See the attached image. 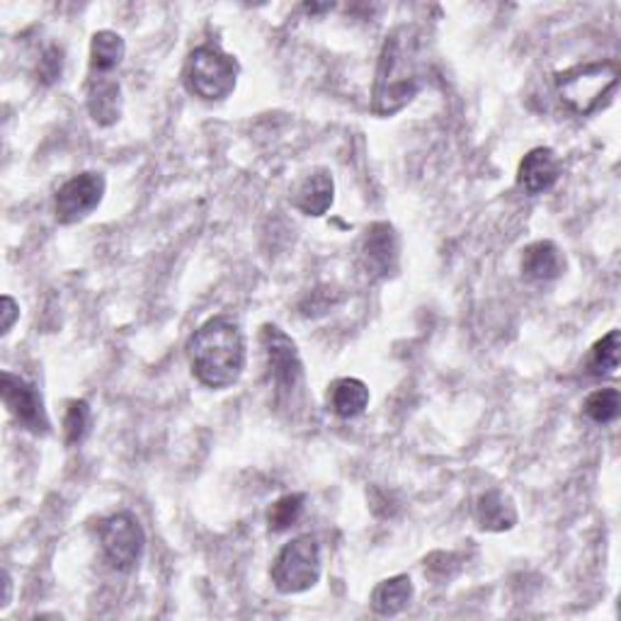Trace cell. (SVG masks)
Returning a JSON list of instances; mask_svg holds the SVG:
<instances>
[{
	"label": "cell",
	"instance_id": "1",
	"mask_svg": "<svg viewBox=\"0 0 621 621\" xmlns=\"http://www.w3.org/2000/svg\"><path fill=\"white\" fill-rule=\"evenodd\" d=\"M423 90L420 71V34L415 27H396L384 42L379 54L377 78H374L372 112L377 117H393L408 108Z\"/></svg>",
	"mask_w": 621,
	"mask_h": 621
},
{
	"label": "cell",
	"instance_id": "2",
	"mask_svg": "<svg viewBox=\"0 0 621 621\" xmlns=\"http://www.w3.org/2000/svg\"><path fill=\"white\" fill-rule=\"evenodd\" d=\"M192 374L207 389H229L243 377L245 337L229 315H214L195 331L187 343Z\"/></svg>",
	"mask_w": 621,
	"mask_h": 621
},
{
	"label": "cell",
	"instance_id": "3",
	"mask_svg": "<svg viewBox=\"0 0 621 621\" xmlns=\"http://www.w3.org/2000/svg\"><path fill=\"white\" fill-rule=\"evenodd\" d=\"M617 62H588L570 66L556 74V90L561 102L573 114L590 117L614 100L619 88Z\"/></svg>",
	"mask_w": 621,
	"mask_h": 621
},
{
	"label": "cell",
	"instance_id": "4",
	"mask_svg": "<svg viewBox=\"0 0 621 621\" xmlns=\"http://www.w3.org/2000/svg\"><path fill=\"white\" fill-rule=\"evenodd\" d=\"M239 64L236 58L224 54L219 46L204 44L187 58L185 66V88L195 98L204 102H221L236 90Z\"/></svg>",
	"mask_w": 621,
	"mask_h": 621
},
{
	"label": "cell",
	"instance_id": "5",
	"mask_svg": "<svg viewBox=\"0 0 621 621\" xmlns=\"http://www.w3.org/2000/svg\"><path fill=\"white\" fill-rule=\"evenodd\" d=\"M321 566V546L315 536L301 534L282 546L269 568V576H273L277 592L299 595L319 583Z\"/></svg>",
	"mask_w": 621,
	"mask_h": 621
},
{
	"label": "cell",
	"instance_id": "6",
	"mask_svg": "<svg viewBox=\"0 0 621 621\" xmlns=\"http://www.w3.org/2000/svg\"><path fill=\"white\" fill-rule=\"evenodd\" d=\"M260 345L277 398H295L303 386V362L297 343L279 325L265 323L260 328Z\"/></svg>",
	"mask_w": 621,
	"mask_h": 621
},
{
	"label": "cell",
	"instance_id": "7",
	"mask_svg": "<svg viewBox=\"0 0 621 621\" xmlns=\"http://www.w3.org/2000/svg\"><path fill=\"white\" fill-rule=\"evenodd\" d=\"M100 544L108 564L114 570L129 573L144 556L146 536L132 512H117L100 524Z\"/></svg>",
	"mask_w": 621,
	"mask_h": 621
},
{
	"label": "cell",
	"instance_id": "8",
	"mask_svg": "<svg viewBox=\"0 0 621 621\" xmlns=\"http://www.w3.org/2000/svg\"><path fill=\"white\" fill-rule=\"evenodd\" d=\"M0 393L8 413L18 420L20 428L32 432L34 437H46L52 430L49 415H46L44 398L34 384L13 372L0 374Z\"/></svg>",
	"mask_w": 621,
	"mask_h": 621
},
{
	"label": "cell",
	"instance_id": "9",
	"mask_svg": "<svg viewBox=\"0 0 621 621\" xmlns=\"http://www.w3.org/2000/svg\"><path fill=\"white\" fill-rule=\"evenodd\" d=\"M104 190V175L100 173H80L76 178L64 182L56 192V221L64 226L78 224V221L88 219L96 209L102 204Z\"/></svg>",
	"mask_w": 621,
	"mask_h": 621
},
{
	"label": "cell",
	"instance_id": "10",
	"mask_svg": "<svg viewBox=\"0 0 621 621\" xmlns=\"http://www.w3.org/2000/svg\"><path fill=\"white\" fill-rule=\"evenodd\" d=\"M401 260V241L389 221H374L359 243V265L372 279H391Z\"/></svg>",
	"mask_w": 621,
	"mask_h": 621
},
{
	"label": "cell",
	"instance_id": "11",
	"mask_svg": "<svg viewBox=\"0 0 621 621\" xmlns=\"http://www.w3.org/2000/svg\"><path fill=\"white\" fill-rule=\"evenodd\" d=\"M561 178V160L554 148L539 146L532 148L520 163L518 182L526 195H544Z\"/></svg>",
	"mask_w": 621,
	"mask_h": 621
},
{
	"label": "cell",
	"instance_id": "12",
	"mask_svg": "<svg viewBox=\"0 0 621 621\" xmlns=\"http://www.w3.org/2000/svg\"><path fill=\"white\" fill-rule=\"evenodd\" d=\"M86 104L92 122L100 126H112L122 114V88L120 80L110 74H90L86 88Z\"/></svg>",
	"mask_w": 621,
	"mask_h": 621
},
{
	"label": "cell",
	"instance_id": "13",
	"mask_svg": "<svg viewBox=\"0 0 621 621\" xmlns=\"http://www.w3.org/2000/svg\"><path fill=\"white\" fill-rule=\"evenodd\" d=\"M566 273V257L554 241H536L522 253V275L530 282H554Z\"/></svg>",
	"mask_w": 621,
	"mask_h": 621
},
{
	"label": "cell",
	"instance_id": "14",
	"mask_svg": "<svg viewBox=\"0 0 621 621\" xmlns=\"http://www.w3.org/2000/svg\"><path fill=\"white\" fill-rule=\"evenodd\" d=\"M476 522L486 532H508L518 524V508L508 494L490 488L476 500Z\"/></svg>",
	"mask_w": 621,
	"mask_h": 621
},
{
	"label": "cell",
	"instance_id": "15",
	"mask_svg": "<svg viewBox=\"0 0 621 621\" xmlns=\"http://www.w3.org/2000/svg\"><path fill=\"white\" fill-rule=\"evenodd\" d=\"M335 182L325 168L313 170L307 180L297 187L295 207L307 217H323L333 207Z\"/></svg>",
	"mask_w": 621,
	"mask_h": 621
},
{
	"label": "cell",
	"instance_id": "16",
	"mask_svg": "<svg viewBox=\"0 0 621 621\" xmlns=\"http://www.w3.org/2000/svg\"><path fill=\"white\" fill-rule=\"evenodd\" d=\"M328 406H331L333 413L343 420H353L362 415L369 406L367 384L355 377L333 381L331 389H328Z\"/></svg>",
	"mask_w": 621,
	"mask_h": 621
},
{
	"label": "cell",
	"instance_id": "17",
	"mask_svg": "<svg viewBox=\"0 0 621 621\" xmlns=\"http://www.w3.org/2000/svg\"><path fill=\"white\" fill-rule=\"evenodd\" d=\"M413 580L408 576H393L389 580H381L377 588L372 590L369 605L374 609V614L379 617H396L401 614L403 609L413 600Z\"/></svg>",
	"mask_w": 621,
	"mask_h": 621
},
{
	"label": "cell",
	"instance_id": "18",
	"mask_svg": "<svg viewBox=\"0 0 621 621\" xmlns=\"http://www.w3.org/2000/svg\"><path fill=\"white\" fill-rule=\"evenodd\" d=\"M126 44L122 34L112 30H100L92 34L90 42V74H112L122 64Z\"/></svg>",
	"mask_w": 621,
	"mask_h": 621
},
{
	"label": "cell",
	"instance_id": "19",
	"mask_svg": "<svg viewBox=\"0 0 621 621\" xmlns=\"http://www.w3.org/2000/svg\"><path fill=\"white\" fill-rule=\"evenodd\" d=\"M619 350H621V333L609 331L602 340H597L588 357V372L592 377H609L619 369Z\"/></svg>",
	"mask_w": 621,
	"mask_h": 621
},
{
	"label": "cell",
	"instance_id": "20",
	"mask_svg": "<svg viewBox=\"0 0 621 621\" xmlns=\"http://www.w3.org/2000/svg\"><path fill=\"white\" fill-rule=\"evenodd\" d=\"M92 428V410L88 401L84 398H76V401H68L66 415H64V437L68 447H78L84 444L86 437L90 435Z\"/></svg>",
	"mask_w": 621,
	"mask_h": 621
},
{
	"label": "cell",
	"instance_id": "21",
	"mask_svg": "<svg viewBox=\"0 0 621 621\" xmlns=\"http://www.w3.org/2000/svg\"><path fill=\"white\" fill-rule=\"evenodd\" d=\"M621 410V396L617 389H600L588 396V401L583 406V413L588 415L597 425H609L619 418Z\"/></svg>",
	"mask_w": 621,
	"mask_h": 621
},
{
	"label": "cell",
	"instance_id": "22",
	"mask_svg": "<svg viewBox=\"0 0 621 621\" xmlns=\"http://www.w3.org/2000/svg\"><path fill=\"white\" fill-rule=\"evenodd\" d=\"M303 506H307V496H303V494H289L285 498H279L267 512L269 530L285 532V530H289V526H295L301 520Z\"/></svg>",
	"mask_w": 621,
	"mask_h": 621
},
{
	"label": "cell",
	"instance_id": "23",
	"mask_svg": "<svg viewBox=\"0 0 621 621\" xmlns=\"http://www.w3.org/2000/svg\"><path fill=\"white\" fill-rule=\"evenodd\" d=\"M37 74H40L42 84H46V86H52V84H56L58 78H62V74H64V52L58 49V46L46 49V54L42 56V62H40Z\"/></svg>",
	"mask_w": 621,
	"mask_h": 621
},
{
	"label": "cell",
	"instance_id": "24",
	"mask_svg": "<svg viewBox=\"0 0 621 621\" xmlns=\"http://www.w3.org/2000/svg\"><path fill=\"white\" fill-rule=\"evenodd\" d=\"M20 319V307L15 303L13 297H3V335H8L10 331H13V325L15 321Z\"/></svg>",
	"mask_w": 621,
	"mask_h": 621
},
{
	"label": "cell",
	"instance_id": "25",
	"mask_svg": "<svg viewBox=\"0 0 621 621\" xmlns=\"http://www.w3.org/2000/svg\"><path fill=\"white\" fill-rule=\"evenodd\" d=\"M3 578H5V583H3V585H5V597H3V609H5V607L10 605V595H13V580H10V573H8V570L3 573Z\"/></svg>",
	"mask_w": 621,
	"mask_h": 621
}]
</instances>
